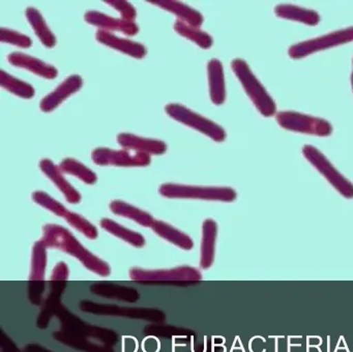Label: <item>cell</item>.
<instances>
[{"instance_id": "obj_19", "label": "cell", "mask_w": 353, "mask_h": 352, "mask_svg": "<svg viewBox=\"0 0 353 352\" xmlns=\"http://www.w3.org/2000/svg\"><path fill=\"white\" fill-rule=\"evenodd\" d=\"M90 290L96 295L125 302H136L140 297L139 292L135 288L119 285L113 282H96L90 286Z\"/></svg>"}, {"instance_id": "obj_31", "label": "cell", "mask_w": 353, "mask_h": 352, "mask_svg": "<svg viewBox=\"0 0 353 352\" xmlns=\"http://www.w3.org/2000/svg\"><path fill=\"white\" fill-rule=\"evenodd\" d=\"M59 168H61L63 173L76 176L81 182H85L88 184H94L97 180H98V176L92 170L86 167L83 164L80 163L77 159H71V157L63 159L61 165H59Z\"/></svg>"}, {"instance_id": "obj_4", "label": "cell", "mask_w": 353, "mask_h": 352, "mask_svg": "<svg viewBox=\"0 0 353 352\" xmlns=\"http://www.w3.org/2000/svg\"><path fill=\"white\" fill-rule=\"evenodd\" d=\"M130 277L141 283L161 284L171 282L179 285H188L201 281L199 269L191 266H179L169 269H144L133 267L130 269Z\"/></svg>"}, {"instance_id": "obj_12", "label": "cell", "mask_w": 353, "mask_h": 352, "mask_svg": "<svg viewBox=\"0 0 353 352\" xmlns=\"http://www.w3.org/2000/svg\"><path fill=\"white\" fill-rule=\"evenodd\" d=\"M84 19L88 24L98 27L100 30L107 31V32L113 33V31H117L129 37H133L139 32V27L135 22H130L121 18H113L97 10H88Z\"/></svg>"}, {"instance_id": "obj_3", "label": "cell", "mask_w": 353, "mask_h": 352, "mask_svg": "<svg viewBox=\"0 0 353 352\" xmlns=\"http://www.w3.org/2000/svg\"><path fill=\"white\" fill-rule=\"evenodd\" d=\"M160 194L166 198L199 199V200L232 202L237 194L233 188L226 186H197L187 184H163Z\"/></svg>"}, {"instance_id": "obj_1", "label": "cell", "mask_w": 353, "mask_h": 352, "mask_svg": "<svg viewBox=\"0 0 353 352\" xmlns=\"http://www.w3.org/2000/svg\"><path fill=\"white\" fill-rule=\"evenodd\" d=\"M41 240L48 248H57L75 257L88 271L102 277L110 275V265L82 246L67 228L55 224H47L43 227V237Z\"/></svg>"}, {"instance_id": "obj_21", "label": "cell", "mask_w": 353, "mask_h": 352, "mask_svg": "<svg viewBox=\"0 0 353 352\" xmlns=\"http://www.w3.org/2000/svg\"><path fill=\"white\" fill-rule=\"evenodd\" d=\"M67 283L65 282H51L50 292L43 304L42 310L38 318V326L40 329H46L49 321L54 315H57L59 306H61V298L63 294Z\"/></svg>"}, {"instance_id": "obj_25", "label": "cell", "mask_w": 353, "mask_h": 352, "mask_svg": "<svg viewBox=\"0 0 353 352\" xmlns=\"http://www.w3.org/2000/svg\"><path fill=\"white\" fill-rule=\"evenodd\" d=\"M110 209L114 215L133 219L143 227H152V224L156 221L150 213H146L134 205L129 204L125 201L113 200L110 203Z\"/></svg>"}, {"instance_id": "obj_40", "label": "cell", "mask_w": 353, "mask_h": 352, "mask_svg": "<svg viewBox=\"0 0 353 352\" xmlns=\"http://www.w3.org/2000/svg\"><path fill=\"white\" fill-rule=\"evenodd\" d=\"M137 349V342L134 338L128 337L123 342V352H135Z\"/></svg>"}, {"instance_id": "obj_8", "label": "cell", "mask_w": 353, "mask_h": 352, "mask_svg": "<svg viewBox=\"0 0 353 352\" xmlns=\"http://www.w3.org/2000/svg\"><path fill=\"white\" fill-rule=\"evenodd\" d=\"M276 122L285 130L315 136H330L332 126L322 118L313 117L293 111H280L276 115Z\"/></svg>"}, {"instance_id": "obj_34", "label": "cell", "mask_w": 353, "mask_h": 352, "mask_svg": "<svg viewBox=\"0 0 353 352\" xmlns=\"http://www.w3.org/2000/svg\"><path fill=\"white\" fill-rule=\"evenodd\" d=\"M32 200H34L37 204L48 209L51 213L59 215V217H65L68 211H69L61 202L55 200L53 197L47 194L46 192H43V190H37V192H34V194H32Z\"/></svg>"}, {"instance_id": "obj_43", "label": "cell", "mask_w": 353, "mask_h": 352, "mask_svg": "<svg viewBox=\"0 0 353 352\" xmlns=\"http://www.w3.org/2000/svg\"><path fill=\"white\" fill-rule=\"evenodd\" d=\"M352 63H353V60H352ZM351 84H352V89H353V70H352V74H351Z\"/></svg>"}, {"instance_id": "obj_42", "label": "cell", "mask_w": 353, "mask_h": 352, "mask_svg": "<svg viewBox=\"0 0 353 352\" xmlns=\"http://www.w3.org/2000/svg\"><path fill=\"white\" fill-rule=\"evenodd\" d=\"M24 352H52L38 344H28L24 347Z\"/></svg>"}, {"instance_id": "obj_35", "label": "cell", "mask_w": 353, "mask_h": 352, "mask_svg": "<svg viewBox=\"0 0 353 352\" xmlns=\"http://www.w3.org/2000/svg\"><path fill=\"white\" fill-rule=\"evenodd\" d=\"M0 41L3 43L17 46V47L26 48V49L32 47V45L30 37L9 28L0 29Z\"/></svg>"}, {"instance_id": "obj_26", "label": "cell", "mask_w": 353, "mask_h": 352, "mask_svg": "<svg viewBox=\"0 0 353 352\" xmlns=\"http://www.w3.org/2000/svg\"><path fill=\"white\" fill-rule=\"evenodd\" d=\"M26 18H28L30 24L32 25L37 37L44 43L45 47L53 48L57 45V37L49 28L40 10L34 8H28L26 10Z\"/></svg>"}, {"instance_id": "obj_41", "label": "cell", "mask_w": 353, "mask_h": 352, "mask_svg": "<svg viewBox=\"0 0 353 352\" xmlns=\"http://www.w3.org/2000/svg\"><path fill=\"white\" fill-rule=\"evenodd\" d=\"M144 351H148V348H150V352H157L159 350V343L154 338H148L144 341L143 343Z\"/></svg>"}, {"instance_id": "obj_27", "label": "cell", "mask_w": 353, "mask_h": 352, "mask_svg": "<svg viewBox=\"0 0 353 352\" xmlns=\"http://www.w3.org/2000/svg\"><path fill=\"white\" fill-rule=\"evenodd\" d=\"M54 338L59 340V342H61V343L65 344V345L70 346V347L82 350V351L114 352L109 345H100V344H96L94 342L90 341L88 338L72 335V333H65L63 331H57L54 333Z\"/></svg>"}, {"instance_id": "obj_37", "label": "cell", "mask_w": 353, "mask_h": 352, "mask_svg": "<svg viewBox=\"0 0 353 352\" xmlns=\"http://www.w3.org/2000/svg\"><path fill=\"white\" fill-rule=\"evenodd\" d=\"M45 291L44 281H30L28 286V297L34 304H41L43 302V294Z\"/></svg>"}, {"instance_id": "obj_14", "label": "cell", "mask_w": 353, "mask_h": 352, "mask_svg": "<svg viewBox=\"0 0 353 352\" xmlns=\"http://www.w3.org/2000/svg\"><path fill=\"white\" fill-rule=\"evenodd\" d=\"M117 142L128 150L146 153L148 155H164L167 151V144L164 141L143 138V137L129 134V133L119 134L117 136Z\"/></svg>"}, {"instance_id": "obj_2", "label": "cell", "mask_w": 353, "mask_h": 352, "mask_svg": "<svg viewBox=\"0 0 353 352\" xmlns=\"http://www.w3.org/2000/svg\"><path fill=\"white\" fill-rule=\"evenodd\" d=\"M231 68L258 111L265 117L274 116L276 112V104L270 93L264 88L263 85L252 72L247 62L236 58L231 62Z\"/></svg>"}, {"instance_id": "obj_10", "label": "cell", "mask_w": 353, "mask_h": 352, "mask_svg": "<svg viewBox=\"0 0 353 352\" xmlns=\"http://www.w3.org/2000/svg\"><path fill=\"white\" fill-rule=\"evenodd\" d=\"M352 41L353 27H348V28L334 31V32L316 37V39L295 43L289 48L288 54L292 59H299V58L305 57L310 54L343 45V43H350Z\"/></svg>"}, {"instance_id": "obj_7", "label": "cell", "mask_w": 353, "mask_h": 352, "mask_svg": "<svg viewBox=\"0 0 353 352\" xmlns=\"http://www.w3.org/2000/svg\"><path fill=\"white\" fill-rule=\"evenodd\" d=\"M165 111L173 119L181 122L194 130H199L202 134L212 138L216 142H223L226 139V132L222 126L212 121L208 118L188 109L179 104H169L165 107Z\"/></svg>"}, {"instance_id": "obj_23", "label": "cell", "mask_w": 353, "mask_h": 352, "mask_svg": "<svg viewBox=\"0 0 353 352\" xmlns=\"http://www.w3.org/2000/svg\"><path fill=\"white\" fill-rule=\"evenodd\" d=\"M152 229L160 237L164 238L167 242L175 244L183 250L190 251L194 248L193 239L189 235L173 226L169 225L168 223H165L163 221H154Z\"/></svg>"}, {"instance_id": "obj_9", "label": "cell", "mask_w": 353, "mask_h": 352, "mask_svg": "<svg viewBox=\"0 0 353 352\" xmlns=\"http://www.w3.org/2000/svg\"><path fill=\"white\" fill-rule=\"evenodd\" d=\"M303 153L305 159L324 176L326 180L345 198H353V184L342 175L325 155L312 145H305Z\"/></svg>"}, {"instance_id": "obj_6", "label": "cell", "mask_w": 353, "mask_h": 352, "mask_svg": "<svg viewBox=\"0 0 353 352\" xmlns=\"http://www.w3.org/2000/svg\"><path fill=\"white\" fill-rule=\"evenodd\" d=\"M80 309L83 312L92 313L96 315H105V316H121L127 318L143 319V320L162 322L166 319L164 312L154 308H130L113 304H99L92 300H84L80 302Z\"/></svg>"}, {"instance_id": "obj_16", "label": "cell", "mask_w": 353, "mask_h": 352, "mask_svg": "<svg viewBox=\"0 0 353 352\" xmlns=\"http://www.w3.org/2000/svg\"><path fill=\"white\" fill-rule=\"evenodd\" d=\"M8 60L12 66L30 70V72L43 77V78L49 79V80L59 76V70L55 66L46 63L38 58L28 55V54L21 53V52H13L8 56Z\"/></svg>"}, {"instance_id": "obj_17", "label": "cell", "mask_w": 353, "mask_h": 352, "mask_svg": "<svg viewBox=\"0 0 353 352\" xmlns=\"http://www.w3.org/2000/svg\"><path fill=\"white\" fill-rule=\"evenodd\" d=\"M96 39L99 43L117 50L121 53L132 56V57L137 58V59L143 58L148 52L142 43L131 41V39H123V37H117L114 33L107 32V31L100 30V29L97 31Z\"/></svg>"}, {"instance_id": "obj_29", "label": "cell", "mask_w": 353, "mask_h": 352, "mask_svg": "<svg viewBox=\"0 0 353 352\" xmlns=\"http://www.w3.org/2000/svg\"><path fill=\"white\" fill-rule=\"evenodd\" d=\"M47 248L48 246L42 240H39L32 246L30 281H44L47 266Z\"/></svg>"}, {"instance_id": "obj_30", "label": "cell", "mask_w": 353, "mask_h": 352, "mask_svg": "<svg viewBox=\"0 0 353 352\" xmlns=\"http://www.w3.org/2000/svg\"><path fill=\"white\" fill-rule=\"evenodd\" d=\"M0 84H1V87L7 89L10 92L14 93V95L22 97V99H32L36 93L32 85L8 74L3 70L0 72Z\"/></svg>"}, {"instance_id": "obj_11", "label": "cell", "mask_w": 353, "mask_h": 352, "mask_svg": "<svg viewBox=\"0 0 353 352\" xmlns=\"http://www.w3.org/2000/svg\"><path fill=\"white\" fill-rule=\"evenodd\" d=\"M92 159L97 165L117 167H146L152 162L150 155L146 153H133L125 149L114 150L106 147L94 149L92 153Z\"/></svg>"}, {"instance_id": "obj_13", "label": "cell", "mask_w": 353, "mask_h": 352, "mask_svg": "<svg viewBox=\"0 0 353 352\" xmlns=\"http://www.w3.org/2000/svg\"><path fill=\"white\" fill-rule=\"evenodd\" d=\"M82 85H83V80L79 75H72V76L68 77L61 85L55 88V90L47 95L41 101V110L44 112L53 111L68 97L78 92L81 89Z\"/></svg>"}, {"instance_id": "obj_28", "label": "cell", "mask_w": 353, "mask_h": 352, "mask_svg": "<svg viewBox=\"0 0 353 352\" xmlns=\"http://www.w3.org/2000/svg\"><path fill=\"white\" fill-rule=\"evenodd\" d=\"M101 227L109 233L112 234V235L121 238L123 242L136 246V248H142L145 244V238L143 237V235L138 233V232L133 231V230L123 227L121 224L117 223L112 219L105 217L101 221Z\"/></svg>"}, {"instance_id": "obj_32", "label": "cell", "mask_w": 353, "mask_h": 352, "mask_svg": "<svg viewBox=\"0 0 353 352\" xmlns=\"http://www.w3.org/2000/svg\"><path fill=\"white\" fill-rule=\"evenodd\" d=\"M174 30L181 37L191 39L194 43H197L202 49H210L214 43L212 37L208 32L200 30L199 28L189 26V25L185 24L181 21L177 20L175 22Z\"/></svg>"}, {"instance_id": "obj_18", "label": "cell", "mask_w": 353, "mask_h": 352, "mask_svg": "<svg viewBox=\"0 0 353 352\" xmlns=\"http://www.w3.org/2000/svg\"><path fill=\"white\" fill-rule=\"evenodd\" d=\"M148 2L167 10V12H172L177 17L179 21L189 25V26L200 29L203 24L204 19L201 12L194 10L193 8L183 3V2L173 1V0H152Z\"/></svg>"}, {"instance_id": "obj_33", "label": "cell", "mask_w": 353, "mask_h": 352, "mask_svg": "<svg viewBox=\"0 0 353 352\" xmlns=\"http://www.w3.org/2000/svg\"><path fill=\"white\" fill-rule=\"evenodd\" d=\"M65 219L72 227L75 228L78 231L83 233L84 235L90 238V239H96V238H98V229H97L88 219L82 217L79 213H73V211H68Z\"/></svg>"}, {"instance_id": "obj_22", "label": "cell", "mask_w": 353, "mask_h": 352, "mask_svg": "<svg viewBox=\"0 0 353 352\" xmlns=\"http://www.w3.org/2000/svg\"><path fill=\"white\" fill-rule=\"evenodd\" d=\"M208 75L210 99L214 105H222L226 99L224 70H223L222 62L216 58L210 60L208 64Z\"/></svg>"}, {"instance_id": "obj_24", "label": "cell", "mask_w": 353, "mask_h": 352, "mask_svg": "<svg viewBox=\"0 0 353 352\" xmlns=\"http://www.w3.org/2000/svg\"><path fill=\"white\" fill-rule=\"evenodd\" d=\"M274 12L280 18L287 20L297 21L303 24L315 26L319 23L320 16L315 10L299 8L292 4H280L274 8Z\"/></svg>"}, {"instance_id": "obj_15", "label": "cell", "mask_w": 353, "mask_h": 352, "mask_svg": "<svg viewBox=\"0 0 353 352\" xmlns=\"http://www.w3.org/2000/svg\"><path fill=\"white\" fill-rule=\"evenodd\" d=\"M40 168L44 172L45 175L63 193L68 202L72 203V204H77L81 201L80 193L68 182L67 178L63 176L61 168L55 165L51 159H42L40 162Z\"/></svg>"}, {"instance_id": "obj_5", "label": "cell", "mask_w": 353, "mask_h": 352, "mask_svg": "<svg viewBox=\"0 0 353 352\" xmlns=\"http://www.w3.org/2000/svg\"><path fill=\"white\" fill-rule=\"evenodd\" d=\"M57 318L61 320V331L79 337L88 338V339H96L103 342L105 345L112 346L119 341V335L115 331L103 327L94 326L88 324L85 321L80 319L77 315L70 312L65 306L61 304L57 312Z\"/></svg>"}, {"instance_id": "obj_39", "label": "cell", "mask_w": 353, "mask_h": 352, "mask_svg": "<svg viewBox=\"0 0 353 352\" xmlns=\"http://www.w3.org/2000/svg\"><path fill=\"white\" fill-rule=\"evenodd\" d=\"M1 352H20L11 338L1 331Z\"/></svg>"}, {"instance_id": "obj_38", "label": "cell", "mask_w": 353, "mask_h": 352, "mask_svg": "<svg viewBox=\"0 0 353 352\" xmlns=\"http://www.w3.org/2000/svg\"><path fill=\"white\" fill-rule=\"evenodd\" d=\"M69 267L67 263L59 262L55 265L53 268L52 273H51V282H65L69 279Z\"/></svg>"}, {"instance_id": "obj_20", "label": "cell", "mask_w": 353, "mask_h": 352, "mask_svg": "<svg viewBox=\"0 0 353 352\" xmlns=\"http://www.w3.org/2000/svg\"><path fill=\"white\" fill-rule=\"evenodd\" d=\"M216 234L218 225L216 222L212 219H206L202 225V242L200 248V265L202 268H210L214 263Z\"/></svg>"}, {"instance_id": "obj_36", "label": "cell", "mask_w": 353, "mask_h": 352, "mask_svg": "<svg viewBox=\"0 0 353 352\" xmlns=\"http://www.w3.org/2000/svg\"><path fill=\"white\" fill-rule=\"evenodd\" d=\"M105 3L109 4V6L115 8L117 12H119L121 19H123V20L134 22L136 17H137V10L134 8L133 4L130 3V2L123 1V0H108V1H105Z\"/></svg>"}]
</instances>
